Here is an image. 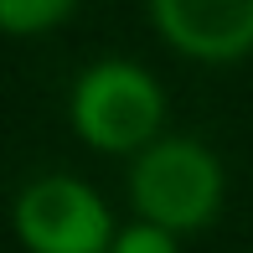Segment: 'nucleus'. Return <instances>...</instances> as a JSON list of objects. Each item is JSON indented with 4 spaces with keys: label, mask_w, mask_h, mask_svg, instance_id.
<instances>
[{
    "label": "nucleus",
    "mask_w": 253,
    "mask_h": 253,
    "mask_svg": "<svg viewBox=\"0 0 253 253\" xmlns=\"http://www.w3.org/2000/svg\"><path fill=\"white\" fill-rule=\"evenodd\" d=\"M67 119H73V134L98 155H140L166 129V93L155 73H145L140 62L103 57L78 73Z\"/></svg>",
    "instance_id": "f257e3e1"
},
{
    "label": "nucleus",
    "mask_w": 253,
    "mask_h": 253,
    "mask_svg": "<svg viewBox=\"0 0 253 253\" xmlns=\"http://www.w3.org/2000/svg\"><path fill=\"white\" fill-rule=\"evenodd\" d=\"M222 197H227L222 160L202 140H186V134H160L129 166L134 217L160 222L170 233H202V227H212L217 212H222Z\"/></svg>",
    "instance_id": "f03ea898"
},
{
    "label": "nucleus",
    "mask_w": 253,
    "mask_h": 253,
    "mask_svg": "<svg viewBox=\"0 0 253 253\" xmlns=\"http://www.w3.org/2000/svg\"><path fill=\"white\" fill-rule=\"evenodd\" d=\"M114 217L78 176H37L16 197V238L26 253H109Z\"/></svg>",
    "instance_id": "7ed1b4c3"
},
{
    "label": "nucleus",
    "mask_w": 253,
    "mask_h": 253,
    "mask_svg": "<svg viewBox=\"0 0 253 253\" xmlns=\"http://www.w3.org/2000/svg\"><path fill=\"white\" fill-rule=\"evenodd\" d=\"M150 26L191 62H238L253 52V0H145Z\"/></svg>",
    "instance_id": "20e7f679"
},
{
    "label": "nucleus",
    "mask_w": 253,
    "mask_h": 253,
    "mask_svg": "<svg viewBox=\"0 0 253 253\" xmlns=\"http://www.w3.org/2000/svg\"><path fill=\"white\" fill-rule=\"evenodd\" d=\"M78 0H0V26L10 37H37V31H52L57 21L73 16Z\"/></svg>",
    "instance_id": "39448f33"
},
{
    "label": "nucleus",
    "mask_w": 253,
    "mask_h": 253,
    "mask_svg": "<svg viewBox=\"0 0 253 253\" xmlns=\"http://www.w3.org/2000/svg\"><path fill=\"white\" fill-rule=\"evenodd\" d=\"M176 238H181V233H170V227H160V222H145V217H134L129 227H119V233H114L109 253H181V248H176Z\"/></svg>",
    "instance_id": "423d86ee"
}]
</instances>
